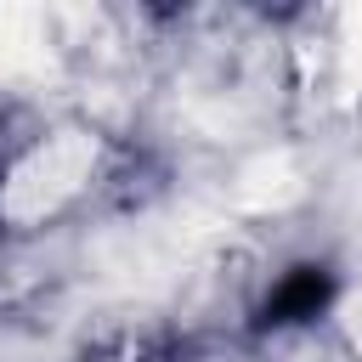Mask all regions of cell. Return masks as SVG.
<instances>
[{
  "instance_id": "6da1fadb",
  "label": "cell",
  "mask_w": 362,
  "mask_h": 362,
  "mask_svg": "<svg viewBox=\"0 0 362 362\" xmlns=\"http://www.w3.org/2000/svg\"><path fill=\"white\" fill-rule=\"evenodd\" d=\"M90 164H96V141L79 136V130H62V136H51L45 147H34L11 170V181L0 192V209L11 221H40V215H51L57 204H68L85 187Z\"/></svg>"
},
{
  "instance_id": "7a4b0ae2",
  "label": "cell",
  "mask_w": 362,
  "mask_h": 362,
  "mask_svg": "<svg viewBox=\"0 0 362 362\" xmlns=\"http://www.w3.org/2000/svg\"><path fill=\"white\" fill-rule=\"evenodd\" d=\"M51 68V28L40 11L0 6V79L17 74H45Z\"/></svg>"
},
{
  "instance_id": "3957f363",
  "label": "cell",
  "mask_w": 362,
  "mask_h": 362,
  "mask_svg": "<svg viewBox=\"0 0 362 362\" xmlns=\"http://www.w3.org/2000/svg\"><path fill=\"white\" fill-rule=\"evenodd\" d=\"M294 192H300V170H294L283 153H266V158L243 164V175H238V204H249V209L288 204Z\"/></svg>"
},
{
  "instance_id": "277c9868",
  "label": "cell",
  "mask_w": 362,
  "mask_h": 362,
  "mask_svg": "<svg viewBox=\"0 0 362 362\" xmlns=\"http://www.w3.org/2000/svg\"><path fill=\"white\" fill-rule=\"evenodd\" d=\"M345 79H362V11H345Z\"/></svg>"
},
{
  "instance_id": "5b68a950",
  "label": "cell",
  "mask_w": 362,
  "mask_h": 362,
  "mask_svg": "<svg viewBox=\"0 0 362 362\" xmlns=\"http://www.w3.org/2000/svg\"><path fill=\"white\" fill-rule=\"evenodd\" d=\"M345 322H351V339H356V345H362V294H356V300H351V311H345Z\"/></svg>"
}]
</instances>
